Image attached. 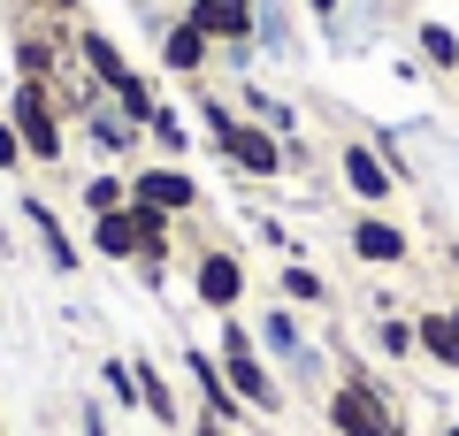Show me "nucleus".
Instances as JSON below:
<instances>
[{
  "instance_id": "1a4fd4ad",
  "label": "nucleus",
  "mask_w": 459,
  "mask_h": 436,
  "mask_svg": "<svg viewBox=\"0 0 459 436\" xmlns=\"http://www.w3.org/2000/svg\"><path fill=\"white\" fill-rule=\"evenodd\" d=\"M69 47H77V69H84V77H92V84H100L108 100H115V92H131V84H138V62L123 54V39H115V31L84 23V31L69 39Z\"/></svg>"
},
{
  "instance_id": "a211bd4d",
  "label": "nucleus",
  "mask_w": 459,
  "mask_h": 436,
  "mask_svg": "<svg viewBox=\"0 0 459 436\" xmlns=\"http://www.w3.org/2000/svg\"><path fill=\"white\" fill-rule=\"evenodd\" d=\"M276 299L299 314H329V275L314 268V260H283L276 268Z\"/></svg>"
},
{
  "instance_id": "20e7f679",
  "label": "nucleus",
  "mask_w": 459,
  "mask_h": 436,
  "mask_svg": "<svg viewBox=\"0 0 459 436\" xmlns=\"http://www.w3.org/2000/svg\"><path fill=\"white\" fill-rule=\"evenodd\" d=\"M184 283H192V299L222 322V314L246 307L253 275H246V253H238V245H192V253H184Z\"/></svg>"
},
{
  "instance_id": "9d476101",
  "label": "nucleus",
  "mask_w": 459,
  "mask_h": 436,
  "mask_svg": "<svg viewBox=\"0 0 459 436\" xmlns=\"http://www.w3.org/2000/svg\"><path fill=\"white\" fill-rule=\"evenodd\" d=\"M344 245H352V260H360V268H406V260H413V238H406L383 207H360V214H352Z\"/></svg>"
},
{
  "instance_id": "a878e982",
  "label": "nucleus",
  "mask_w": 459,
  "mask_h": 436,
  "mask_svg": "<svg viewBox=\"0 0 459 436\" xmlns=\"http://www.w3.org/2000/svg\"><path fill=\"white\" fill-rule=\"evenodd\" d=\"M246 123V115H238V100H214V92H199V130H207V145L214 153H222L230 145V130Z\"/></svg>"
},
{
  "instance_id": "7c9ffc66",
  "label": "nucleus",
  "mask_w": 459,
  "mask_h": 436,
  "mask_svg": "<svg viewBox=\"0 0 459 436\" xmlns=\"http://www.w3.org/2000/svg\"><path fill=\"white\" fill-rule=\"evenodd\" d=\"M47 8H54V16H77V0H47Z\"/></svg>"
},
{
  "instance_id": "f3484780",
  "label": "nucleus",
  "mask_w": 459,
  "mask_h": 436,
  "mask_svg": "<svg viewBox=\"0 0 459 436\" xmlns=\"http://www.w3.org/2000/svg\"><path fill=\"white\" fill-rule=\"evenodd\" d=\"M84 245H92L100 260H123V268H131V260H138V214L131 207L92 214V222H84Z\"/></svg>"
},
{
  "instance_id": "4be33fe9",
  "label": "nucleus",
  "mask_w": 459,
  "mask_h": 436,
  "mask_svg": "<svg viewBox=\"0 0 459 436\" xmlns=\"http://www.w3.org/2000/svg\"><path fill=\"white\" fill-rule=\"evenodd\" d=\"M413 47H421V69H437V77H459V31L452 23H413Z\"/></svg>"
},
{
  "instance_id": "c85d7f7f",
  "label": "nucleus",
  "mask_w": 459,
  "mask_h": 436,
  "mask_svg": "<svg viewBox=\"0 0 459 436\" xmlns=\"http://www.w3.org/2000/svg\"><path fill=\"white\" fill-rule=\"evenodd\" d=\"M299 8H307V16L322 23V31H337V16H344V0H299Z\"/></svg>"
},
{
  "instance_id": "473e14b6",
  "label": "nucleus",
  "mask_w": 459,
  "mask_h": 436,
  "mask_svg": "<svg viewBox=\"0 0 459 436\" xmlns=\"http://www.w3.org/2000/svg\"><path fill=\"white\" fill-rule=\"evenodd\" d=\"M437 436H459V421H444V429H437Z\"/></svg>"
},
{
  "instance_id": "bb28decb",
  "label": "nucleus",
  "mask_w": 459,
  "mask_h": 436,
  "mask_svg": "<svg viewBox=\"0 0 459 436\" xmlns=\"http://www.w3.org/2000/svg\"><path fill=\"white\" fill-rule=\"evenodd\" d=\"M16 169H31V153H23L16 123H8V115H0V177H16Z\"/></svg>"
},
{
  "instance_id": "2eb2a0df",
  "label": "nucleus",
  "mask_w": 459,
  "mask_h": 436,
  "mask_svg": "<svg viewBox=\"0 0 459 436\" xmlns=\"http://www.w3.org/2000/svg\"><path fill=\"white\" fill-rule=\"evenodd\" d=\"M77 123H84V138H92L100 153H108V161H131V153H138V138H146V130H138L131 115H115V100H100L92 115H77Z\"/></svg>"
},
{
  "instance_id": "0eeeda50",
  "label": "nucleus",
  "mask_w": 459,
  "mask_h": 436,
  "mask_svg": "<svg viewBox=\"0 0 459 436\" xmlns=\"http://www.w3.org/2000/svg\"><path fill=\"white\" fill-rule=\"evenodd\" d=\"M337 177H344V192L360 199V207H383V214H391V199H398V169L383 161L368 138H344V145H337Z\"/></svg>"
},
{
  "instance_id": "6ab92c4d",
  "label": "nucleus",
  "mask_w": 459,
  "mask_h": 436,
  "mask_svg": "<svg viewBox=\"0 0 459 436\" xmlns=\"http://www.w3.org/2000/svg\"><path fill=\"white\" fill-rule=\"evenodd\" d=\"M413 337H421V360H437L444 375H459V322H452V307L413 314Z\"/></svg>"
},
{
  "instance_id": "7ed1b4c3",
  "label": "nucleus",
  "mask_w": 459,
  "mask_h": 436,
  "mask_svg": "<svg viewBox=\"0 0 459 436\" xmlns=\"http://www.w3.org/2000/svg\"><path fill=\"white\" fill-rule=\"evenodd\" d=\"M8 123H16V138H23V153H31L39 169H62V153H69V123H62V108H54V84H39V77H16V92H8Z\"/></svg>"
},
{
  "instance_id": "f257e3e1",
  "label": "nucleus",
  "mask_w": 459,
  "mask_h": 436,
  "mask_svg": "<svg viewBox=\"0 0 459 436\" xmlns=\"http://www.w3.org/2000/svg\"><path fill=\"white\" fill-rule=\"evenodd\" d=\"M214 360H222L230 390H238V405H246L253 421H276L283 405H291V383H283L276 360L261 353V337H253L246 314H222V322H214Z\"/></svg>"
},
{
  "instance_id": "cd10ccee",
  "label": "nucleus",
  "mask_w": 459,
  "mask_h": 436,
  "mask_svg": "<svg viewBox=\"0 0 459 436\" xmlns=\"http://www.w3.org/2000/svg\"><path fill=\"white\" fill-rule=\"evenodd\" d=\"M77 436H108V405H100V398L77 405Z\"/></svg>"
},
{
  "instance_id": "72a5a7b5",
  "label": "nucleus",
  "mask_w": 459,
  "mask_h": 436,
  "mask_svg": "<svg viewBox=\"0 0 459 436\" xmlns=\"http://www.w3.org/2000/svg\"><path fill=\"white\" fill-rule=\"evenodd\" d=\"M452 322H459V299H452Z\"/></svg>"
},
{
  "instance_id": "ddd939ff",
  "label": "nucleus",
  "mask_w": 459,
  "mask_h": 436,
  "mask_svg": "<svg viewBox=\"0 0 459 436\" xmlns=\"http://www.w3.org/2000/svg\"><path fill=\"white\" fill-rule=\"evenodd\" d=\"M207 62H214V39L199 31L192 16H177L161 31V69H169V77H184V84H199V77H207Z\"/></svg>"
},
{
  "instance_id": "c756f323",
  "label": "nucleus",
  "mask_w": 459,
  "mask_h": 436,
  "mask_svg": "<svg viewBox=\"0 0 459 436\" xmlns=\"http://www.w3.org/2000/svg\"><path fill=\"white\" fill-rule=\"evenodd\" d=\"M192 436H238V429H222V421H207V414H199V421H192Z\"/></svg>"
},
{
  "instance_id": "4468645a",
  "label": "nucleus",
  "mask_w": 459,
  "mask_h": 436,
  "mask_svg": "<svg viewBox=\"0 0 459 436\" xmlns=\"http://www.w3.org/2000/svg\"><path fill=\"white\" fill-rule=\"evenodd\" d=\"M131 375H138V414H146L153 429H184V421H192V414H184V398H177V383H169L146 353L131 360Z\"/></svg>"
},
{
  "instance_id": "39448f33",
  "label": "nucleus",
  "mask_w": 459,
  "mask_h": 436,
  "mask_svg": "<svg viewBox=\"0 0 459 436\" xmlns=\"http://www.w3.org/2000/svg\"><path fill=\"white\" fill-rule=\"evenodd\" d=\"M131 207H161L169 222H192L207 207V192H199V177L184 161H138L131 169Z\"/></svg>"
},
{
  "instance_id": "f03ea898",
  "label": "nucleus",
  "mask_w": 459,
  "mask_h": 436,
  "mask_svg": "<svg viewBox=\"0 0 459 436\" xmlns=\"http://www.w3.org/2000/svg\"><path fill=\"white\" fill-rule=\"evenodd\" d=\"M322 429L329 436H406L398 421V398L368 360H344V375L322 390Z\"/></svg>"
},
{
  "instance_id": "393cba45",
  "label": "nucleus",
  "mask_w": 459,
  "mask_h": 436,
  "mask_svg": "<svg viewBox=\"0 0 459 436\" xmlns=\"http://www.w3.org/2000/svg\"><path fill=\"white\" fill-rule=\"evenodd\" d=\"M100 390H108V405L138 414V375H131V360H123V353H108V360H100Z\"/></svg>"
},
{
  "instance_id": "5701e85b",
  "label": "nucleus",
  "mask_w": 459,
  "mask_h": 436,
  "mask_svg": "<svg viewBox=\"0 0 459 436\" xmlns=\"http://www.w3.org/2000/svg\"><path fill=\"white\" fill-rule=\"evenodd\" d=\"M146 138L161 145L169 161H184V153H192V123H184V115L169 108V100H161V108H153V123H146Z\"/></svg>"
},
{
  "instance_id": "b1692460",
  "label": "nucleus",
  "mask_w": 459,
  "mask_h": 436,
  "mask_svg": "<svg viewBox=\"0 0 459 436\" xmlns=\"http://www.w3.org/2000/svg\"><path fill=\"white\" fill-rule=\"evenodd\" d=\"M376 353L383 360H421V337H413L406 314H376Z\"/></svg>"
},
{
  "instance_id": "2f4dec72",
  "label": "nucleus",
  "mask_w": 459,
  "mask_h": 436,
  "mask_svg": "<svg viewBox=\"0 0 459 436\" xmlns=\"http://www.w3.org/2000/svg\"><path fill=\"white\" fill-rule=\"evenodd\" d=\"M444 260H452V268H459V245H444Z\"/></svg>"
},
{
  "instance_id": "9b49d317",
  "label": "nucleus",
  "mask_w": 459,
  "mask_h": 436,
  "mask_svg": "<svg viewBox=\"0 0 459 436\" xmlns=\"http://www.w3.org/2000/svg\"><path fill=\"white\" fill-rule=\"evenodd\" d=\"M222 161L238 169V177H253V184H268V177H291V153H283V138H276V130H261V123H238V130H230Z\"/></svg>"
},
{
  "instance_id": "f8f14e48",
  "label": "nucleus",
  "mask_w": 459,
  "mask_h": 436,
  "mask_svg": "<svg viewBox=\"0 0 459 436\" xmlns=\"http://www.w3.org/2000/svg\"><path fill=\"white\" fill-rule=\"evenodd\" d=\"M16 214L31 222V238H39V253H47V268H54V275H77V238L62 230V214H54L39 192H23V199H16Z\"/></svg>"
},
{
  "instance_id": "f704fd0d",
  "label": "nucleus",
  "mask_w": 459,
  "mask_h": 436,
  "mask_svg": "<svg viewBox=\"0 0 459 436\" xmlns=\"http://www.w3.org/2000/svg\"><path fill=\"white\" fill-rule=\"evenodd\" d=\"M0 436H8V429H0Z\"/></svg>"
},
{
  "instance_id": "412c9836",
  "label": "nucleus",
  "mask_w": 459,
  "mask_h": 436,
  "mask_svg": "<svg viewBox=\"0 0 459 436\" xmlns=\"http://www.w3.org/2000/svg\"><path fill=\"white\" fill-rule=\"evenodd\" d=\"M238 115L261 123V130H276V138H299V108H291V100H276V92H261V84L238 92Z\"/></svg>"
},
{
  "instance_id": "dca6fc26",
  "label": "nucleus",
  "mask_w": 459,
  "mask_h": 436,
  "mask_svg": "<svg viewBox=\"0 0 459 436\" xmlns=\"http://www.w3.org/2000/svg\"><path fill=\"white\" fill-rule=\"evenodd\" d=\"M253 337H261V353L276 360V375L291 368L299 353H307V329H299V307H283V299H276V307H261V329H253Z\"/></svg>"
},
{
  "instance_id": "423d86ee",
  "label": "nucleus",
  "mask_w": 459,
  "mask_h": 436,
  "mask_svg": "<svg viewBox=\"0 0 459 436\" xmlns=\"http://www.w3.org/2000/svg\"><path fill=\"white\" fill-rule=\"evenodd\" d=\"M184 383L199 390V414L207 421H222V429H246V405H238V390H230V375H222V360H214V344H184Z\"/></svg>"
},
{
  "instance_id": "6e6552de",
  "label": "nucleus",
  "mask_w": 459,
  "mask_h": 436,
  "mask_svg": "<svg viewBox=\"0 0 459 436\" xmlns=\"http://www.w3.org/2000/svg\"><path fill=\"white\" fill-rule=\"evenodd\" d=\"M184 16L214 39L222 62H253V0H184Z\"/></svg>"
},
{
  "instance_id": "aec40b11",
  "label": "nucleus",
  "mask_w": 459,
  "mask_h": 436,
  "mask_svg": "<svg viewBox=\"0 0 459 436\" xmlns=\"http://www.w3.org/2000/svg\"><path fill=\"white\" fill-rule=\"evenodd\" d=\"M77 207H84V222H92V214L131 207V169H92V177L77 184Z\"/></svg>"
}]
</instances>
